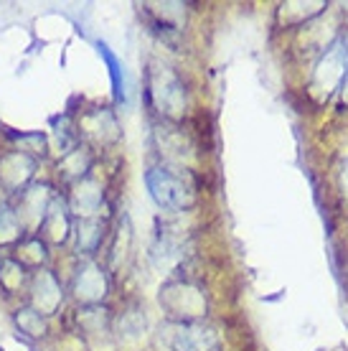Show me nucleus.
I'll list each match as a JSON object with an SVG mask.
<instances>
[{
    "label": "nucleus",
    "instance_id": "obj_12",
    "mask_svg": "<svg viewBox=\"0 0 348 351\" xmlns=\"http://www.w3.org/2000/svg\"><path fill=\"white\" fill-rule=\"evenodd\" d=\"M343 51H346V74H343V84H340V87L348 89V44H346V49H343Z\"/></svg>",
    "mask_w": 348,
    "mask_h": 351
},
{
    "label": "nucleus",
    "instance_id": "obj_8",
    "mask_svg": "<svg viewBox=\"0 0 348 351\" xmlns=\"http://www.w3.org/2000/svg\"><path fill=\"white\" fill-rule=\"evenodd\" d=\"M102 204V191L99 186L92 184V181H84V184L77 186V191L71 196V209L77 214H84V217H92Z\"/></svg>",
    "mask_w": 348,
    "mask_h": 351
},
{
    "label": "nucleus",
    "instance_id": "obj_3",
    "mask_svg": "<svg viewBox=\"0 0 348 351\" xmlns=\"http://www.w3.org/2000/svg\"><path fill=\"white\" fill-rule=\"evenodd\" d=\"M153 99L156 105L160 107V112L166 114H178L183 112V105H186V92H183L181 80L175 77L171 69H160L153 77Z\"/></svg>",
    "mask_w": 348,
    "mask_h": 351
},
{
    "label": "nucleus",
    "instance_id": "obj_1",
    "mask_svg": "<svg viewBox=\"0 0 348 351\" xmlns=\"http://www.w3.org/2000/svg\"><path fill=\"white\" fill-rule=\"evenodd\" d=\"M145 186H148L153 202L166 211H183L193 204V189L173 168H150L145 173Z\"/></svg>",
    "mask_w": 348,
    "mask_h": 351
},
{
    "label": "nucleus",
    "instance_id": "obj_10",
    "mask_svg": "<svg viewBox=\"0 0 348 351\" xmlns=\"http://www.w3.org/2000/svg\"><path fill=\"white\" fill-rule=\"evenodd\" d=\"M21 229V219L18 214L8 206H0V242L16 239V232Z\"/></svg>",
    "mask_w": 348,
    "mask_h": 351
},
{
    "label": "nucleus",
    "instance_id": "obj_6",
    "mask_svg": "<svg viewBox=\"0 0 348 351\" xmlns=\"http://www.w3.org/2000/svg\"><path fill=\"white\" fill-rule=\"evenodd\" d=\"M77 293L82 300H87V303H97V300L102 298L107 293V280L102 270L95 267V265H87L84 270H79V278H77Z\"/></svg>",
    "mask_w": 348,
    "mask_h": 351
},
{
    "label": "nucleus",
    "instance_id": "obj_9",
    "mask_svg": "<svg viewBox=\"0 0 348 351\" xmlns=\"http://www.w3.org/2000/svg\"><path fill=\"white\" fill-rule=\"evenodd\" d=\"M99 239H102V227L95 219H84L79 224V250L92 252L99 245Z\"/></svg>",
    "mask_w": 348,
    "mask_h": 351
},
{
    "label": "nucleus",
    "instance_id": "obj_11",
    "mask_svg": "<svg viewBox=\"0 0 348 351\" xmlns=\"http://www.w3.org/2000/svg\"><path fill=\"white\" fill-rule=\"evenodd\" d=\"M16 324L31 336L44 334V318H41V313H38V311H18Z\"/></svg>",
    "mask_w": 348,
    "mask_h": 351
},
{
    "label": "nucleus",
    "instance_id": "obj_7",
    "mask_svg": "<svg viewBox=\"0 0 348 351\" xmlns=\"http://www.w3.org/2000/svg\"><path fill=\"white\" fill-rule=\"evenodd\" d=\"M59 303H61L59 282L53 280V275L41 272L36 278V306H38V313H53Z\"/></svg>",
    "mask_w": 348,
    "mask_h": 351
},
{
    "label": "nucleus",
    "instance_id": "obj_4",
    "mask_svg": "<svg viewBox=\"0 0 348 351\" xmlns=\"http://www.w3.org/2000/svg\"><path fill=\"white\" fill-rule=\"evenodd\" d=\"M160 298H175L178 306L173 311L175 316L183 318V324H188V318L203 316V311H206V300L201 295V290L191 288V285H186V295H181V285H168Z\"/></svg>",
    "mask_w": 348,
    "mask_h": 351
},
{
    "label": "nucleus",
    "instance_id": "obj_5",
    "mask_svg": "<svg viewBox=\"0 0 348 351\" xmlns=\"http://www.w3.org/2000/svg\"><path fill=\"white\" fill-rule=\"evenodd\" d=\"M97 51H99V56L105 59L107 69H110L114 102H117V105H125V102H127V74H125V66H122V62L114 56V51L105 41H97Z\"/></svg>",
    "mask_w": 348,
    "mask_h": 351
},
{
    "label": "nucleus",
    "instance_id": "obj_2",
    "mask_svg": "<svg viewBox=\"0 0 348 351\" xmlns=\"http://www.w3.org/2000/svg\"><path fill=\"white\" fill-rule=\"evenodd\" d=\"M168 343L173 351H216L219 346V336L214 328L203 324H175L171 326V336H168Z\"/></svg>",
    "mask_w": 348,
    "mask_h": 351
}]
</instances>
